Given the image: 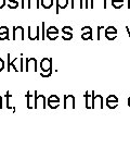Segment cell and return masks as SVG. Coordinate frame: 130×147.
I'll return each instance as SVG.
<instances>
[{
	"label": "cell",
	"instance_id": "obj_4",
	"mask_svg": "<svg viewBox=\"0 0 130 147\" xmlns=\"http://www.w3.org/2000/svg\"><path fill=\"white\" fill-rule=\"evenodd\" d=\"M75 109V96L73 95H64V109Z\"/></svg>",
	"mask_w": 130,
	"mask_h": 147
},
{
	"label": "cell",
	"instance_id": "obj_42",
	"mask_svg": "<svg viewBox=\"0 0 130 147\" xmlns=\"http://www.w3.org/2000/svg\"><path fill=\"white\" fill-rule=\"evenodd\" d=\"M104 8H106V0H104Z\"/></svg>",
	"mask_w": 130,
	"mask_h": 147
},
{
	"label": "cell",
	"instance_id": "obj_19",
	"mask_svg": "<svg viewBox=\"0 0 130 147\" xmlns=\"http://www.w3.org/2000/svg\"><path fill=\"white\" fill-rule=\"evenodd\" d=\"M62 38L64 40H71L73 38V33H63Z\"/></svg>",
	"mask_w": 130,
	"mask_h": 147
},
{
	"label": "cell",
	"instance_id": "obj_6",
	"mask_svg": "<svg viewBox=\"0 0 130 147\" xmlns=\"http://www.w3.org/2000/svg\"><path fill=\"white\" fill-rule=\"evenodd\" d=\"M37 71V60L35 58H27L26 59V72Z\"/></svg>",
	"mask_w": 130,
	"mask_h": 147
},
{
	"label": "cell",
	"instance_id": "obj_9",
	"mask_svg": "<svg viewBox=\"0 0 130 147\" xmlns=\"http://www.w3.org/2000/svg\"><path fill=\"white\" fill-rule=\"evenodd\" d=\"M68 5V0H57V10L55 13H60V9H65Z\"/></svg>",
	"mask_w": 130,
	"mask_h": 147
},
{
	"label": "cell",
	"instance_id": "obj_26",
	"mask_svg": "<svg viewBox=\"0 0 130 147\" xmlns=\"http://www.w3.org/2000/svg\"><path fill=\"white\" fill-rule=\"evenodd\" d=\"M48 101H61V100H60L59 96H57V95H51V96H49Z\"/></svg>",
	"mask_w": 130,
	"mask_h": 147
},
{
	"label": "cell",
	"instance_id": "obj_2",
	"mask_svg": "<svg viewBox=\"0 0 130 147\" xmlns=\"http://www.w3.org/2000/svg\"><path fill=\"white\" fill-rule=\"evenodd\" d=\"M47 105L46 101V97L43 95H38L37 92L35 90V109H45Z\"/></svg>",
	"mask_w": 130,
	"mask_h": 147
},
{
	"label": "cell",
	"instance_id": "obj_21",
	"mask_svg": "<svg viewBox=\"0 0 130 147\" xmlns=\"http://www.w3.org/2000/svg\"><path fill=\"white\" fill-rule=\"evenodd\" d=\"M105 37L107 38V39H109V40H113V39H115L116 38V34H114V33H106L105 32Z\"/></svg>",
	"mask_w": 130,
	"mask_h": 147
},
{
	"label": "cell",
	"instance_id": "obj_35",
	"mask_svg": "<svg viewBox=\"0 0 130 147\" xmlns=\"http://www.w3.org/2000/svg\"><path fill=\"white\" fill-rule=\"evenodd\" d=\"M5 1H7V0H0V9H2L5 5Z\"/></svg>",
	"mask_w": 130,
	"mask_h": 147
},
{
	"label": "cell",
	"instance_id": "obj_7",
	"mask_svg": "<svg viewBox=\"0 0 130 147\" xmlns=\"http://www.w3.org/2000/svg\"><path fill=\"white\" fill-rule=\"evenodd\" d=\"M94 92L91 93V95L88 94V92L85 94V99H86V108L87 109H93V100H94Z\"/></svg>",
	"mask_w": 130,
	"mask_h": 147
},
{
	"label": "cell",
	"instance_id": "obj_41",
	"mask_svg": "<svg viewBox=\"0 0 130 147\" xmlns=\"http://www.w3.org/2000/svg\"><path fill=\"white\" fill-rule=\"evenodd\" d=\"M112 1H119V2H124V0H112Z\"/></svg>",
	"mask_w": 130,
	"mask_h": 147
},
{
	"label": "cell",
	"instance_id": "obj_28",
	"mask_svg": "<svg viewBox=\"0 0 130 147\" xmlns=\"http://www.w3.org/2000/svg\"><path fill=\"white\" fill-rule=\"evenodd\" d=\"M106 101H114V102H118V99H117V97H116V96H114V95H111V96H109V97H107Z\"/></svg>",
	"mask_w": 130,
	"mask_h": 147
},
{
	"label": "cell",
	"instance_id": "obj_38",
	"mask_svg": "<svg viewBox=\"0 0 130 147\" xmlns=\"http://www.w3.org/2000/svg\"><path fill=\"white\" fill-rule=\"evenodd\" d=\"M0 109H2V97L0 96Z\"/></svg>",
	"mask_w": 130,
	"mask_h": 147
},
{
	"label": "cell",
	"instance_id": "obj_31",
	"mask_svg": "<svg viewBox=\"0 0 130 147\" xmlns=\"http://www.w3.org/2000/svg\"><path fill=\"white\" fill-rule=\"evenodd\" d=\"M52 74V70L51 71H49V72H41L40 73V75H41L42 78H50Z\"/></svg>",
	"mask_w": 130,
	"mask_h": 147
},
{
	"label": "cell",
	"instance_id": "obj_33",
	"mask_svg": "<svg viewBox=\"0 0 130 147\" xmlns=\"http://www.w3.org/2000/svg\"><path fill=\"white\" fill-rule=\"evenodd\" d=\"M0 33H9L8 26H0Z\"/></svg>",
	"mask_w": 130,
	"mask_h": 147
},
{
	"label": "cell",
	"instance_id": "obj_40",
	"mask_svg": "<svg viewBox=\"0 0 130 147\" xmlns=\"http://www.w3.org/2000/svg\"><path fill=\"white\" fill-rule=\"evenodd\" d=\"M8 1H10V2H19V0H8Z\"/></svg>",
	"mask_w": 130,
	"mask_h": 147
},
{
	"label": "cell",
	"instance_id": "obj_3",
	"mask_svg": "<svg viewBox=\"0 0 130 147\" xmlns=\"http://www.w3.org/2000/svg\"><path fill=\"white\" fill-rule=\"evenodd\" d=\"M24 27L23 26H14L13 27V36L12 39L16 40V39H20V40H24L25 36H24Z\"/></svg>",
	"mask_w": 130,
	"mask_h": 147
},
{
	"label": "cell",
	"instance_id": "obj_11",
	"mask_svg": "<svg viewBox=\"0 0 130 147\" xmlns=\"http://www.w3.org/2000/svg\"><path fill=\"white\" fill-rule=\"evenodd\" d=\"M103 108V98H102V96H94V100H93V108Z\"/></svg>",
	"mask_w": 130,
	"mask_h": 147
},
{
	"label": "cell",
	"instance_id": "obj_36",
	"mask_svg": "<svg viewBox=\"0 0 130 147\" xmlns=\"http://www.w3.org/2000/svg\"><path fill=\"white\" fill-rule=\"evenodd\" d=\"M89 1H90V0H85V8H86V9L89 8Z\"/></svg>",
	"mask_w": 130,
	"mask_h": 147
},
{
	"label": "cell",
	"instance_id": "obj_32",
	"mask_svg": "<svg viewBox=\"0 0 130 147\" xmlns=\"http://www.w3.org/2000/svg\"><path fill=\"white\" fill-rule=\"evenodd\" d=\"M81 32L83 33H85V32H88V33H92V28L90 26H83V28H81Z\"/></svg>",
	"mask_w": 130,
	"mask_h": 147
},
{
	"label": "cell",
	"instance_id": "obj_15",
	"mask_svg": "<svg viewBox=\"0 0 130 147\" xmlns=\"http://www.w3.org/2000/svg\"><path fill=\"white\" fill-rule=\"evenodd\" d=\"M81 38L83 40H92V33H88V32H85L81 34Z\"/></svg>",
	"mask_w": 130,
	"mask_h": 147
},
{
	"label": "cell",
	"instance_id": "obj_23",
	"mask_svg": "<svg viewBox=\"0 0 130 147\" xmlns=\"http://www.w3.org/2000/svg\"><path fill=\"white\" fill-rule=\"evenodd\" d=\"M62 33H73V27L72 26H63L61 28Z\"/></svg>",
	"mask_w": 130,
	"mask_h": 147
},
{
	"label": "cell",
	"instance_id": "obj_13",
	"mask_svg": "<svg viewBox=\"0 0 130 147\" xmlns=\"http://www.w3.org/2000/svg\"><path fill=\"white\" fill-rule=\"evenodd\" d=\"M72 9H76V8H79V9H83V0H72Z\"/></svg>",
	"mask_w": 130,
	"mask_h": 147
},
{
	"label": "cell",
	"instance_id": "obj_39",
	"mask_svg": "<svg viewBox=\"0 0 130 147\" xmlns=\"http://www.w3.org/2000/svg\"><path fill=\"white\" fill-rule=\"evenodd\" d=\"M90 2H91V5H90V8H91V9H93V0H90Z\"/></svg>",
	"mask_w": 130,
	"mask_h": 147
},
{
	"label": "cell",
	"instance_id": "obj_27",
	"mask_svg": "<svg viewBox=\"0 0 130 147\" xmlns=\"http://www.w3.org/2000/svg\"><path fill=\"white\" fill-rule=\"evenodd\" d=\"M9 39V33H0V40Z\"/></svg>",
	"mask_w": 130,
	"mask_h": 147
},
{
	"label": "cell",
	"instance_id": "obj_22",
	"mask_svg": "<svg viewBox=\"0 0 130 147\" xmlns=\"http://www.w3.org/2000/svg\"><path fill=\"white\" fill-rule=\"evenodd\" d=\"M19 5H20L19 2H10V1H8V7L10 9H16V8H19Z\"/></svg>",
	"mask_w": 130,
	"mask_h": 147
},
{
	"label": "cell",
	"instance_id": "obj_37",
	"mask_svg": "<svg viewBox=\"0 0 130 147\" xmlns=\"http://www.w3.org/2000/svg\"><path fill=\"white\" fill-rule=\"evenodd\" d=\"M25 2H26V0H22V9H25L26 8V5H25Z\"/></svg>",
	"mask_w": 130,
	"mask_h": 147
},
{
	"label": "cell",
	"instance_id": "obj_1",
	"mask_svg": "<svg viewBox=\"0 0 130 147\" xmlns=\"http://www.w3.org/2000/svg\"><path fill=\"white\" fill-rule=\"evenodd\" d=\"M27 32H28V39H31V40H39V39H41L40 26H28L27 27Z\"/></svg>",
	"mask_w": 130,
	"mask_h": 147
},
{
	"label": "cell",
	"instance_id": "obj_30",
	"mask_svg": "<svg viewBox=\"0 0 130 147\" xmlns=\"http://www.w3.org/2000/svg\"><path fill=\"white\" fill-rule=\"evenodd\" d=\"M106 105L109 108H116L117 107V102H114V101H106Z\"/></svg>",
	"mask_w": 130,
	"mask_h": 147
},
{
	"label": "cell",
	"instance_id": "obj_43",
	"mask_svg": "<svg viewBox=\"0 0 130 147\" xmlns=\"http://www.w3.org/2000/svg\"><path fill=\"white\" fill-rule=\"evenodd\" d=\"M128 106L130 107V97H129V99H128Z\"/></svg>",
	"mask_w": 130,
	"mask_h": 147
},
{
	"label": "cell",
	"instance_id": "obj_34",
	"mask_svg": "<svg viewBox=\"0 0 130 147\" xmlns=\"http://www.w3.org/2000/svg\"><path fill=\"white\" fill-rule=\"evenodd\" d=\"M3 69H5V61L0 58V72H1Z\"/></svg>",
	"mask_w": 130,
	"mask_h": 147
},
{
	"label": "cell",
	"instance_id": "obj_25",
	"mask_svg": "<svg viewBox=\"0 0 130 147\" xmlns=\"http://www.w3.org/2000/svg\"><path fill=\"white\" fill-rule=\"evenodd\" d=\"M104 32H106V33H114V34H117V30L115 28L114 26H109V27H106L105 28V31Z\"/></svg>",
	"mask_w": 130,
	"mask_h": 147
},
{
	"label": "cell",
	"instance_id": "obj_17",
	"mask_svg": "<svg viewBox=\"0 0 130 147\" xmlns=\"http://www.w3.org/2000/svg\"><path fill=\"white\" fill-rule=\"evenodd\" d=\"M41 39L42 40H45V38H46V23L45 22H42L41 23Z\"/></svg>",
	"mask_w": 130,
	"mask_h": 147
},
{
	"label": "cell",
	"instance_id": "obj_12",
	"mask_svg": "<svg viewBox=\"0 0 130 147\" xmlns=\"http://www.w3.org/2000/svg\"><path fill=\"white\" fill-rule=\"evenodd\" d=\"M40 5L43 9H50L54 5V0H40Z\"/></svg>",
	"mask_w": 130,
	"mask_h": 147
},
{
	"label": "cell",
	"instance_id": "obj_10",
	"mask_svg": "<svg viewBox=\"0 0 130 147\" xmlns=\"http://www.w3.org/2000/svg\"><path fill=\"white\" fill-rule=\"evenodd\" d=\"M40 0H27V9H39Z\"/></svg>",
	"mask_w": 130,
	"mask_h": 147
},
{
	"label": "cell",
	"instance_id": "obj_14",
	"mask_svg": "<svg viewBox=\"0 0 130 147\" xmlns=\"http://www.w3.org/2000/svg\"><path fill=\"white\" fill-rule=\"evenodd\" d=\"M11 97H12V96H11L10 93H9V92H7V93H5V98H7V108H8V109H12V110L15 112V107H13L10 102Z\"/></svg>",
	"mask_w": 130,
	"mask_h": 147
},
{
	"label": "cell",
	"instance_id": "obj_24",
	"mask_svg": "<svg viewBox=\"0 0 130 147\" xmlns=\"http://www.w3.org/2000/svg\"><path fill=\"white\" fill-rule=\"evenodd\" d=\"M46 35H47V37L50 40H55L57 37H59V34H50V33H47Z\"/></svg>",
	"mask_w": 130,
	"mask_h": 147
},
{
	"label": "cell",
	"instance_id": "obj_5",
	"mask_svg": "<svg viewBox=\"0 0 130 147\" xmlns=\"http://www.w3.org/2000/svg\"><path fill=\"white\" fill-rule=\"evenodd\" d=\"M40 69L41 72H49L52 70V59L51 58H42L40 61Z\"/></svg>",
	"mask_w": 130,
	"mask_h": 147
},
{
	"label": "cell",
	"instance_id": "obj_16",
	"mask_svg": "<svg viewBox=\"0 0 130 147\" xmlns=\"http://www.w3.org/2000/svg\"><path fill=\"white\" fill-rule=\"evenodd\" d=\"M47 105L51 109H57V108H59V106H60V101H48Z\"/></svg>",
	"mask_w": 130,
	"mask_h": 147
},
{
	"label": "cell",
	"instance_id": "obj_29",
	"mask_svg": "<svg viewBox=\"0 0 130 147\" xmlns=\"http://www.w3.org/2000/svg\"><path fill=\"white\" fill-rule=\"evenodd\" d=\"M24 71V60H23V56L21 55L20 57V72Z\"/></svg>",
	"mask_w": 130,
	"mask_h": 147
},
{
	"label": "cell",
	"instance_id": "obj_20",
	"mask_svg": "<svg viewBox=\"0 0 130 147\" xmlns=\"http://www.w3.org/2000/svg\"><path fill=\"white\" fill-rule=\"evenodd\" d=\"M112 5L116 8V9H119L124 5V2H119V1H112Z\"/></svg>",
	"mask_w": 130,
	"mask_h": 147
},
{
	"label": "cell",
	"instance_id": "obj_8",
	"mask_svg": "<svg viewBox=\"0 0 130 147\" xmlns=\"http://www.w3.org/2000/svg\"><path fill=\"white\" fill-rule=\"evenodd\" d=\"M26 101H27L26 107H27L28 109H33V108L35 107V96H33L29 90L26 93Z\"/></svg>",
	"mask_w": 130,
	"mask_h": 147
},
{
	"label": "cell",
	"instance_id": "obj_18",
	"mask_svg": "<svg viewBox=\"0 0 130 147\" xmlns=\"http://www.w3.org/2000/svg\"><path fill=\"white\" fill-rule=\"evenodd\" d=\"M47 33H50V34H59V30H57L55 26H50L47 31H46V34H47Z\"/></svg>",
	"mask_w": 130,
	"mask_h": 147
}]
</instances>
